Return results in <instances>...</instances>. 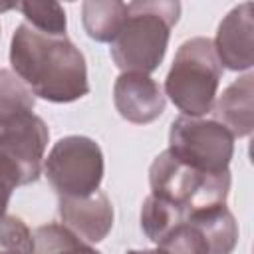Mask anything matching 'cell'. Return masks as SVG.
<instances>
[{
    "label": "cell",
    "mask_w": 254,
    "mask_h": 254,
    "mask_svg": "<svg viewBox=\"0 0 254 254\" xmlns=\"http://www.w3.org/2000/svg\"><path fill=\"white\" fill-rule=\"evenodd\" d=\"M254 6L242 2L234 6L218 24L212 40L220 65L232 71H246L254 65Z\"/></svg>",
    "instance_id": "cell-9"
},
{
    "label": "cell",
    "mask_w": 254,
    "mask_h": 254,
    "mask_svg": "<svg viewBox=\"0 0 254 254\" xmlns=\"http://www.w3.org/2000/svg\"><path fill=\"white\" fill-rule=\"evenodd\" d=\"M167 151L196 171L222 173L228 171L234 153V137L214 119L179 115L171 123Z\"/></svg>",
    "instance_id": "cell-6"
},
{
    "label": "cell",
    "mask_w": 254,
    "mask_h": 254,
    "mask_svg": "<svg viewBox=\"0 0 254 254\" xmlns=\"http://www.w3.org/2000/svg\"><path fill=\"white\" fill-rule=\"evenodd\" d=\"M34 254H101L77 238L62 222L42 224L34 230Z\"/></svg>",
    "instance_id": "cell-16"
},
{
    "label": "cell",
    "mask_w": 254,
    "mask_h": 254,
    "mask_svg": "<svg viewBox=\"0 0 254 254\" xmlns=\"http://www.w3.org/2000/svg\"><path fill=\"white\" fill-rule=\"evenodd\" d=\"M238 242V224L222 206L187 212L157 246L167 254H232Z\"/></svg>",
    "instance_id": "cell-7"
},
{
    "label": "cell",
    "mask_w": 254,
    "mask_h": 254,
    "mask_svg": "<svg viewBox=\"0 0 254 254\" xmlns=\"http://www.w3.org/2000/svg\"><path fill=\"white\" fill-rule=\"evenodd\" d=\"M185 216L187 212L181 206L149 194L141 206V228L151 242L159 244L177 224L185 220Z\"/></svg>",
    "instance_id": "cell-15"
},
{
    "label": "cell",
    "mask_w": 254,
    "mask_h": 254,
    "mask_svg": "<svg viewBox=\"0 0 254 254\" xmlns=\"http://www.w3.org/2000/svg\"><path fill=\"white\" fill-rule=\"evenodd\" d=\"M12 71L34 97L71 103L89 93L85 58L67 36H46L22 22L10 40Z\"/></svg>",
    "instance_id": "cell-1"
},
{
    "label": "cell",
    "mask_w": 254,
    "mask_h": 254,
    "mask_svg": "<svg viewBox=\"0 0 254 254\" xmlns=\"http://www.w3.org/2000/svg\"><path fill=\"white\" fill-rule=\"evenodd\" d=\"M220 77L222 65L214 54L212 40L196 36L179 46L163 93L183 115L202 117L212 111Z\"/></svg>",
    "instance_id": "cell-3"
},
{
    "label": "cell",
    "mask_w": 254,
    "mask_h": 254,
    "mask_svg": "<svg viewBox=\"0 0 254 254\" xmlns=\"http://www.w3.org/2000/svg\"><path fill=\"white\" fill-rule=\"evenodd\" d=\"M230 181V171H196L175 159L167 149L159 153L149 167L151 194L175 206H181L185 212L226 204Z\"/></svg>",
    "instance_id": "cell-4"
},
{
    "label": "cell",
    "mask_w": 254,
    "mask_h": 254,
    "mask_svg": "<svg viewBox=\"0 0 254 254\" xmlns=\"http://www.w3.org/2000/svg\"><path fill=\"white\" fill-rule=\"evenodd\" d=\"M42 171L58 196H89L103 181V151L91 137L67 135L54 143Z\"/></svg>",
    "instance_id": "cell-5"
},
{
    "label": "cell",
    "mask_w": 254,
    "mask_h": 254,
    "mask_svg": "<svg viewBox=\"0 0 254 254\" xmlns=\"http://www.w3.org/2000/svg\"><path fill=\"white\" fill-rule=\"evenodd\" d=\"M125 254H167V252L161 248H153V250H129Z\"/></svg>",
    "instance_id": "cell-20"
},
{
    "label": "cell",
    "mask_w": 254,
    "mask_h": 254,
    "mask_svg": "<svg viewBox=\"0 0 254 254\" xmlns=\"http://www.w3.org/2000/svg\"><path fill=\"white\" fill-rule=\"evenodd\" d=\"M127 16V4L119 0H87L81 4V24L95 42L111 44Z\"/></svg>",
    "instance_id": "cell-13"
},
{
    "label": "cell",
    "mask_w": 254,
    "mask_h": 254,
    "mask_svg": "<svg viewBox=\"0 0 254 254\" xmlns=\"http://www.w3.org/2000/svg\"><path fill=\"white\" fill-rule=\"evenodd\" d=\"M34 93L12 71L0 69V131L22 115L34 113Z\"/></svg>",
    "instance_id": "cell-14"
},
{
    "label": "cell",
    "mask_w": 254,
    "mask_h": 254,
    "mask_svg": "<svg viewBox=\"0 0 254 254\" xmlns=\"http://www.w3.org/2000/svg\"><path fill=\"white\" fill-rule=\"evenodd\" d=\"M181 4L177 0L127 2V16L119 34L111 42V60L125 71H155L169 48L173 26L179 22Z\"/></svg>",
    "instance_id": "cell-2"
},
{
    "label": "cell",
    "mask_w": 254,
    "mask_h": 254,
    "mask_svg": "<svg viewBox=\"0 0 254 254\" xmlns=\"http://www.w3.org/2000/svg\"><path fill=\"white\" fill-rule=\"evenodd\" d=\"M16 187H22L20 173L8 159L0 155V218L6 216V208L10 204V198Z\"/></svg>",
    "instance_id": "cell-19"
},
{
    "label": "cell",
    "mask_w": 254,
    "mask_h": 254,
    "mask_svg": "<svg viewBox=\"0 0 254 254\" xmlns=\"http://www.w3.org/2000/svg\"><path fill=\"white\" fill-rule=\"evenodd\" d=\"M0 254H34V234L22 218H0Z\"/></svg>",
    "instance_id": "cell-18"
},
{
    "label": "cell",
    "mask_w": 254,
    "mask_h": 254,
    "mask_svg": "<svg viewBox=\"0 0 254 254\" xmlns=\"http://www.w3.org/2000/svg\"><path fill=\"white\" fill-rule=\"evenodd\" d=\"M12 8H18V4H0V14H2V12H8V10H12Z\"/></svg>",
    "instance_id": "cell-21"
},
{
    "label": "cell",
    "mask_w": 254,
    "mask_h": 254,
    "mask_svg": "<svg viewBox=\"0 0 254 254\" xmlns=\"http://www.w3.org/2000/svg\"><path fill=\"white\" fill-rule=\"evenodd\" d=\"M48 141L50 129L36 113L22 115L0 131V155L18 169L22 187L40 179Z\"/></svg>",
    "instance_id": "cell-8"
},
{
    "label": "cell",
    "mask_w": 254,
    "mask_h": 254,
    "mask_svg": "<svg viewBox=\"0 0 254 254\" xmlns=\"http://www.w3.org/2000/svg\"><path fill=\"white\" fill-rule=\"evenodd\" d=\"M113 103L117 113L135 125H147L165 111L167 97L161 85L147 73L125 71L115 79Z\"/></svg>",
    "instance_id": "cell-10"
},
{
    "label": "cell",
    "mask_w": 254,
    "mask_h": 254,
    "mask_svg": "<svg viewBox=\"0 0 254 254\" xmlns=\"http://www.w3.org/2000/svg\"><path fill=\"white\" fill-rule=\"evenodd\" d=\"M26 24L46 36H65V10L58 2H18Z\"/></svg>",
    "instance_id": "cell-17"
},
{
    "label": "cell",
    "mask_w": 254,
    "mask_h": 254,
    "mask_svg": "<svg viewBox=\"0 0 254 254\" xmlns=\"http://www.w3.org/2000/svg\"><path fill=\"white\" fill-rule=\"evenodd\" d=\"M212 113L234 139L248 137L254 129V75L248 71L234 79L214 101Z\"/></svg>",
    "instance_id": "cell-12"
},
{
    "label": "cell",
    "mask_w": 254,
    "mask_h": 254,
    "mask_svg": "<svg viewBox=\"0 0 254 254\" xmlns=\"http://www.w3.org/2000/svg\"><path fill=\"white\" fill-rule=\"evenodd\" d=\"M58 212L62 224L87 244L101 242L113 226V204L101 190L79 198L60 196Z\"/></svg>",
    "instance_id": "cell-11"
}]
</instances>
